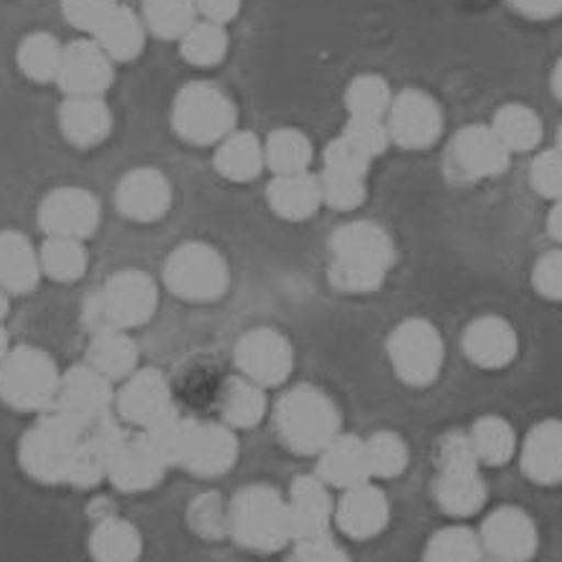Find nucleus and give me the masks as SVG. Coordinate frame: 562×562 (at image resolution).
Returning <instances> with one entry per match:
<instances>
[{"label": "nucleus", "mask_w": 562, "mask_h": 562, "mask_svg": "<svg viewBox=\"0 0 562 562\" xmlns=\"http://www.w3.org/2000/svg\"><path fill=\"white\" fill-rule=\"evenodd\" d=\"M41 271L52 277L54 281H77L87 274L89 254L81 241L71 238H48L38 251Z\"/></svg>", "instance_id": "ea45409f"}, {"label": "nucleus", "mask_w": 562, "mask_h": 562, "mask_svg": "<svg viewBox=\"0 0 562 562\" xmlns=\"http://www.w3.org/2000/svg\"><path fill=\"white\" fill-rule=\"evenodd\" d=\"M157 310V286L145 271H120L106 279L104 289L92 296L87 307V322L94 333L106 329H125L139 327Z\"/></svg>", "instance_id": "423d86ee"}, {"label": "nucleus", "mask_w": 562, "mask_h": 562, "mask_svg": "<svg viewBox=\"0 0 562 562\" xmlns=\"http://www.w3.org/2000/svg\"><path fill=\"white\" fill-rule=\"evenodd\" d=\"M195 0H143V19L155 36L183 38L195 23Z\"/></svg>", "instance_id": "37998d69"}, {"label": "nucleus", "mask_w": 562, "mask_h": 562, "mask_svg": "<svg viewBox=\"0 0 562 562\" xmlns=\"http://www.w3.org/2000/svg\"><path fill=\"white\" fill-rule=\"evenodd\" d=\"M385 117L387 135L406 150L434 147L443 132L441 106L431 94L420 92V89H406V92L393 97Z\"/></svg>", "instance_id": "ddd939ff"}, {"label": "nucleus", "mask_w": 562, "mask_h": 562, "mask_svg": "<svg viewBox=\"0 0 562 562\" xmlns=\"http://www.w3.org/2000/svg\"><path fill=\"white\" fill-rule=\"evenodd\" d=\"M114 8H117V0H61L64 19L74 29L87 33H97L99 26L114 13Z\"/></svg>", "instance_id": "09e8293b"}, {"label": "nucleus", "mask_w": 562, "mask_h": 562, "mask_svg": "<svg viewBox=\"0 0 562 562\" xmlns=\"http://www.w3.org/2000/svg\"><path fill=\"white\" fill-rule=\"evenodd\" d=\"M41 279V259L19 231H0V286L11 294H29Z\"/></svg>", "instance_id": "cd10ccee"}, {"label": "nucleus", "mask_w": 562, "mask_h": 562, "mask_svg": "<svg viewBox=\"0 0 562 562\" xmlns=\"http://www.w3.org/2000/svg\"><path fill=\"white\" fill-rule=\"evenodd\" d=\"M530 183L542 198L560 201L562 198V153L558 147L540 153L532 160Z\"/></svg>", "instance_id": "de8ad7c7"}, {"label": "nucleus", "mask_w": 562, "mask_h": 562, "mask_svg": "<svg viewBox=\"0 0 562 562\" xmlns=\"http://www.w3.org/2000/svg\"><path fill=\"white\" fill-rule=\"evenodd\" d=\"M59 383L54 360L38 347H15L0 360V401L15 411H46Z\"/></svg>", "instance_id": "0eeeda50"}, {"label": "nucleus", "mask_w": 562, "mask_h": 562, "mask_svg": "<svg viewBox=\"0 0 562 562\" xmlns=\"http://www.w3.org/2000/svg\"><path fill=\"white\" fill-rule=\"evenodd\" d=\"M482 562H499V560H482Z\"/></svg>", "instance_id": "052dcab7"}, {"label": "nucleus", "mask_w": 562, "mask_h": 562, "mask_svg": "<svg viewBox=\"0 0 562 562\" xmlns=\"http://www.w3.org/2000/svg\"><path fill=\"white\" fill-rule=\"evenodd\" d=\"M8 352H11V347H8V333L0 327V360H3Z\"/></svg>", "instance_id": "4d7b16f0"}, {"label": "nucleus", "mask_w": 562, "mask_h": 562, "mask_svg": "<svg viewBox=\"0 0 562 562\" xmlns=\"http://www.w3.org/2000/svg\"><path fill=\"white\" fill-rule=\"evenodd\" d=\"M165 286L186 302H213L226 294L228 267L226 259L203 241H190L178 246L170 254L162 271Z\"/></svg>", "instance_id": "1a4fd4ad"}, {"label": "nucleus", "mask_w": 562, "mask_h": 562, "mask_svg": "<svg viewBox=\"0 0 562 562\" xmlns=\"http://www.w3.org/2000/svg\"><path fill=\"white\" fill-rule=\"evenodd\" d=\"M117 411L120 418L127 424L150 431V428L165 424V420L178 416L172 408V393L170 383L160 370L145 368L135 370L122 385L117 395Z\"/></svg>", "instance_id": "dca6fc26"}, {"label": "nucleus", "mask_w": 562, "mask_h": 562, "mask_svg": "<svg viewBox=\"0 0 562 562\" xmlns=\"http://www.w3.org/2000/svg\"><path fill=\"white\" fill-rule=\"evenodd\" d=\"M64 48L52 33H31L19 48V66L31 81L46 85L59 79Z\"/></svg>", "instance_id": "58836bf2"}, {"label": "nucleus", "mask_w": 562, "mask_h": 562, "mask_svg": "<svg viewBox=\"0 0 562 562\" xmlns=\"http://www.w3.org/2000/svg\"><path fill=\"white\" fill-rule=\"evenodd\" d=\"M102 209H99L97 198L85 188H56L44 198L38 209V223L46 231L48 238H81L92 236Z\"/></svg>", "instance_id": "f3484780"}, {"label": "nucleus", "mask_w": 562, "mask_h": 562, "mask_svg": "<svg viewBox=\"0 0 562 562\" xmlns=\"http://www.w3.org/2000/svg\"><path fill=\"white\" fill-rule=\"evenodd\" d=\"M168 464L155 451L150 438L145 434L130 436L122 431L117 441L106 453V479L117 486L120 492H145L160 484Z\"/></svg>", "instance_id": "2eb2a0df"}, {"label": "nucleus", "mask_w": 562, "mask_h": 562, "mask_svg": "<svg viewBox=\"0 0 562 562\" xmlns=\"http://www.w3.org/2000/svg\"><path fill=\"white\" fill-rule=\"evenodd\" d=\"M274 420L281 443L304 457H319L327 443L340 436V411L314 385L292 387L277 403Z\"/></svg>", "instance_id": "7ed1b4c3"}, {"label": "nucleus", "mask_w": 562, "mask_h": 562, "mask_svg": "<svg viewBox=\"0 0 562 562\" xmlns=\"http://www.w3.org/2000/svg\"><path fill=\"white\" fill-rule=\"evenodd\" d=\"M263 162H267V157H263L259 137L251 135V132L236 130L221 139L216 157H213L216 170L231 183H249L259 176Z\"/></svg>", "instance_id": "c756f323"}, {"label": "nucleus", "mask_w": 562, "mask_h": 562, "mask_svg": "<svg viewBox=\"0 0 562 562\" xmlns=\"http://www.w3.org/2000/svg\"><path fill=\"white\" fill-rule=\"evenodd\" d=\"M461 347L476 368L502 370L517 358L519 340L515 327L507 319L497 317V314H484L467 327Z\"/></svg>", "instance_id": "4be33fe9"}, {"label": "nucleus", "mask_w": 562, "mask_h": 562, "mask_svg": "<svg viewBox=\"0 0 562 562\" xmlns=\"http://www.w3.org/2000/svg\"><path fill=\"white\" fill-rule=\"evenodd\" d=\"M234 358L241 375L261 387L284 383L294 368L292 345L271 327H256L238 337Z\"/></svg>", "instance_id": "4468645a"}, {"label": "nucleus", "mask_w": 562, "mask_h": 562, "mask_svg": "<svg viewBox=\"0 0 562 562\" xmlns=\"http://www.w3.org/2000/svg\"><path fill=\"white\" fill-rule=\"evenodd\" d=\"M112 59L97 41H74L64 48L59 85L69 97H102L112 85Z\"/></svg>", "instance_id": "aec40b11"}, {"label": "nucleus", "mask_w": 562, "mask_h": 562, "mask_svg": "<svg viewBox=\"0 0 562 562\" xmlns=\"http://www.w3.org/2000/svg\"><path fill=\"white\" fill-rule=\"evenodd\" d=\"M89 552L97 562H137L143 555V537L127 519L104 517L89 537Z\"/></svg>", "instance_id": "473e14b6"}, {"label": "nucleus", "mask_w": 562, "mask_h": 562, "mask_svg": "<svg viewBox=\"0 0 562 562\" xmlns=\"http://www.w3.org/2000/svg\"><path fill=\"white\" fill-rule=\"evenodd\" d=\"M482 537L469 527H443L426 544L424 562H482Z\"/></svg>", "instance_id": "a19ab883"}, {"label": "nucleus", "mask_w": 562, "mask_h": 562, "mask_svg": "<svg viewBox=\"0 0 562 562\" xmlns=\"http://www.w3.org/2000/svg\"><path fill=\"white\" fill-rule=\"evenodd\" d=\"M370 162H373V157L358 150L345 137L333 139L325 150V168L319 176L322 203L335 211L360 209L368 193L366 178Z\"/></svg>", "instance_id": "f8f14e48"}, {"label": "nucleus", "mask_w": 562, "mask_h": 562, "mask_svg": "<svg viewBox=\"0 0 562 562\" xmlns=\"http://www.w3.org/2000/svg\"><path fill=\"white\" fill-rule=\"evenodd\" d=\"M172 127L190 145H213L236 127V104L209 81L183 87L172 104Z\"/></svg>", "instance_id": "6e6552de"}, {"label": "nucleus", "mask_w": 562, "mask_h": 562, "mask_svg": "<svg viewBox=\"0 0 562 562\" xmlns=\"http://www.w3.org/2000/svg\"><path fill=\"white\" fill-rule=\"evenodd\" d=\"M552 92H555V97L562 102V56L555 64V69H552Z\"/></svg>", "instance_id": "6e6d98bb"}, {"label": "nucleus", "mask_w": 562, "mask_h": 562, "mask_svg": "<svg viewBox=\"0 0 562 562\" xmlns=\"http://www.w3.org/2000/svg\"><path fill=\"white\" fill-rule=\"evenodd\" d=\"M347 143H352L358 150L366 153L368 157L383 155L387 150V143H391V135H387V127L383 120H366V117H350L347 127L342 132Z\"/></svg>", "instance_id": "49530a36"}, {"label": "nucleus", "mask_w": 562, "mask_h": 562, "mask_svg": "<svg viewBox=\"0 0 562 562\" xmlns=\"http://www.w3.org/2000/svg\"><path fill=\"white\" fill-rule=\"evenodd\" d=\"M391 504L383 490L373 484H360L345 490L342 499L335 504V525L352 540H370L387 527Z\"/></svg>", "instance_id": "5701e85b"}, {"label": "nucleus", "mask_w": 562, "mask_h": 562, "mask_svg": "<svg viewBox=\"0 0 562 562\" xmlns=\"http://www.w3.org/2000/svg\"><path fill=\"white\" fill-rule=\"evenodd\" d=\"M558 150L562 153V125H560V130H558Z\"/></svg>", "instance_id": "bf43d9fd"}, {"label": "nucleus", "mask_w": 562, "mask_h": 562, "mask_svg": "<svg viewBox=\"0 0 562 562\" xmlns=\"http://www.w3.org/2000/svg\"><path fill=\"white\" fill-rule=\"evenodd\" d=\"M509 5L532 21H550L562 13V0H509Z\"/></svg>", "instance_id": "864d4df0"}, {"label": "nucleus", "mask_w": 562, "mask_h": 562, "mask_svg": "<svg viewBox=\"0 0 562 562\" xmlns=\"http://www.w3.org/2000/svg\"><path fill=\"white\" fill-rule=\"evenodd\" d=\"M228 532L246 550L277 552L294 540L289 504L269 484H251L228 504Z\"/></svg>", "instance_id": "20e7f679"}, {"label": "nucleus", "mask_w": 562, "mask_h": 562, "mask_svg": "<svg viewBox=\"0 0 562 562\" xmlns=\"http://www.w3.org/2000/svg\"><path fill=\"white\" fill-rule=\"evenodd\" d=\"M471 449H474L479 464L486 467H502L515 457L517 451V436L509 420L499 416H484L479 418L474 428L469 431Z\"/></svg>", "instance_id": "c9c22d12"}, {"label": "nucleus", "mask_w": 562, "mask_h": 562, "mask_svg": "<svg viewBox=\"0 0 562 562\" xmlns=\"http://www.w3.org/2000/svg\"><path fill=\"white\" fill-rule=\"evenodd\" d=\"M112 380L97 373L92 366L71 368L61 378L56 401L46 411L77 431H92L94 426L110 418Z\"/></svg>", "instance_id": "9b49d317"}, {"label": "nucleus", "mask_w": 562, "mask_h": 562, "mask_svg": "<svg viewBox=\"0 0 562 562\" xmlns=\"http://www.w3.org/2000/svg\"><path fill=\"white\" fill-rule=\"evenodd\" d=\"M286 562H350V555L333 540V535L314 537V540H296Z\"/></svg>", "instance_id": "3c124183"}, {"label": "nucleus", "mask_w": 562, "mask_h": 562, "mask_svg": "<svg viewBox=\"0 0 562 562\" xmlns=\"http://www.w3.org/2000/svg\"><path fill=\"white\" fill-rule=\"evenodd\" d=\"M195 8L205 21L226 26V23L234 21L236 13L241 11V0H195Z\"/></svg>", "instance_id": "603ef678"}, {"label": "nucleus", "mask_w": 562, "mask_h": 562, "mask_svg": "<svg viewBox=\"0 0 562 562\" xmlns=\"http://www.w3.org/2000/svg\"><path fill=\"white\" fill-rule=\"evenodd\" d=\"M168 467H183L195 476H221L238 457L236 436L231 426L198 424L172 416L165 424L143 431Z\"/></svg>", "instance_id": "f257e3e1"}, {"label": "nucleus", "mask_w": 562, "mask_h": 562, "mask_svg": "<svg viewBox=\"0 0 562 562\" xmlns=\"http://www.w3.org/2000/svg\"><path fill=\"white\" fill-rule=\"evenodd\" d=\"M188 522L205 540H221L223 535H228L231 509L218 494H201L190 504Z\"/></svg>", "instance_id": "a18cd8bd"}, {"label": "nucleus", "mask_w": 562, "mask_h": 562, "mask_svg": "<svg viewBox=\"0 0 562 562\" xmlns=\"http://www.w3.org/2000/svg\"><path fill=\"white\" fill-rule=\"evenodd\" d=\"M393 94L391 87L378 74H360L350 81L345 92V106L350 117H366V120H383L387 110H391Z\"/></svg>", "instance_id": "79ce46f5"}, {"label": "nucleus", "mask_w": 562, "mask_h": 562, "mask_svg": "<svg viewBox=\"0 0 562 562\" xmlns=\"http://www.w3.org/2000/svg\"><path fill=\"white\" fill-rule=\"evenodd\" d=\"M221 413L231 428H254L267 413V393L249 378H228L221 391Z\"/></svg>", "instance_id": "72a5a7b5"}, {"label": "nucleus", "mask_w": 562, "mask_h": 562, "mask_svg": "<svg viewBox=\"0 0 562 562\" xmlns=\"http://www.w3.org/2000/svg\"><path fill=\"white\" fill-rule=\"evenodd\" d=\"M267 201L279 218L307 221L322 205L319 178L310 176V172L277 176L267 190Z\"/></svg>", "instance_id": "c85d7f7f"}, {"label": "nucleus", "mask_w": 562, "mask_h": 562, "mask_svg": "<svg viewBox=\"0 0 562 562\" xmlns=\"http://www.w3.org/2000/svg\"><path fill=\"white\" fill-rule=\"evenodd\" d=\"M395 263V246L383 226L373 221H355L333 236L329 281L347 294H370L383 286Z\"/></svg>", "instance_id": "f03ea898"}, {"label": "nucleus", "mask_w": 562, "mask_h": 562, "mask_svg": "<svg viewBox=\"0 0 562 562\" xmlns=\"http://www.w3.org/2000/svg\"><path fill=\"white\" fill-rule=\"evenodd\" d=\"M535 292L550 302H562V251H548L532 269Z\"/></svg>", "instance_id": "8fccbe9b"}, {"label": "nucleus", "mask_w": 562, "mask_h": 562, "mask_svg": "<svg viewBox=\"0 0 562 562\" xmlns=\"http://www.w3.org/2000/svg\"><path fill=\"white\" fill-rule=\"evenodd\" d=\"M312 155V143L300 130H274L267 137V145H263V157H267V165L277 176L307 172Z\"/></svg>", "instance_id": "e433bc0d"}, {"label": "nucleus", "mask_w": 562, "mask_h": 562, "mask_svg": "<svg viewBox=\"0 0 562 562\" xmlns=\"http://www.w3.org/2000/svg\"><path fill=\"white\" fill-rule=\"evenodd\" d=\"M317 476L337 490H352V486L370 482V469L366 457V441L352 434H340L327 443L319 453Z\"/></svg>", "instance_id": "393cba45"}, {"label": "nucleus", "mask_w": 562, "mask_h": 562, "mask_svg": "<svg viewBox=\"0 0 562 562\" xmlns=\"http://www.w3.org/2000/svg\"><path fill=\"white\" fill-rule=\"evenodd\" d=\"M64 137L77 147H94L112 132V112L102 97H69L59 110Z\"/></svg>", "instance_id": "a878e982"}, {"label": "nucleus", "mask_w": 562, "mask_h": 562, "mask_svg": "<svg viewBox=\"0 0 562 562\" xmlns=\"http://www.w3.org/2000/svg\"><path fill=\"white\" fill-rule=\"evenodd\" d=\"M97 44L112 61H132L145 48V26L132 8L117 5L94 33Z\"/></svg>", "instance_id": "7c9ffc66"}, {"label": "nucleus", "mask_w": 562, "mask_h": 562, "mask_svg": "<svg viewBox=\"0 0 562 562\" xmlns=\"http://www.w3.org/2000/svg\"><path fill=\"white\" fill-rule=\"evenodd\" d=\"M548 228H550V236L562 244V198L560 201H555V205H552V211L548 216Z\"/></svg>", "instance_id": "5fc2aeb1"}, {"label": "nucleus", "mask_w": 562, "mask_h": 562, "mask_svg": "<svg viewBox=\"0 0 562 562\" xmlns=\"http://www.w3.org/2000/svg\"><path fill=\"white\" fill-rule=\"evenodd\" d=\"M5 314H8V296H5V289L0 286V322H3Z\"/></svg>", "instance_id": "13d9d810"}, {"label": "nucleus", "mask_w": 562, "mask_h": 562, "mask_svg": "<svg viewBox=\"0 0 562 562\" xmlns=\"http://www.w3.org/2000/svg\"><path fill=\"white\" fill-rule=\"evenodd\" d=\"M479 537L492 560L499 562H530L540 544L532 517L517 507L494 509L484 519Z\"/></svg>", "instance_id": "a211bd4d"}, {"label": "nucleus", "mask_w": 562, "mask_h": 562, "mask_svg": "<svg viewBox=\"0 0 562 562\" xmlns=\"http://www.w3.org/2000/svg\"><path fill=\"white\" fill-rule=\"evenodd\" d=\"M180 52L183 59L201 69L218 66L228 54V33L221 23L213 21H195L180 38Z\"/></svg>", "instance_id": "4c0bfd02"}, {"label": "nucleus", "mask_w": 562, "mask_h": 562, "mask_svg": "<svg viewBox=\"0 0 562 562\" xmlns=\"http://www.w3.org/2000/svg\"><path fill=\"white\" fill-rule=\"evenodd\" d=\"M114 201H117V209L125 218L153 223L170 211L172 188L160 170L139 168L120 180Z\"/></svg>", "instance_id": "412c9836"}, {"label": "nucleus", "mask_w": 562, "mask_h": 562, "mask_svg": "<svg viewBox=\"0 0 562 562\" xmlns=\"http://www.w3.org/2000/svg\"><path fill=\"white\" fill-rule=\"evenodd\" d=\"M286 504L294 540H314V537L329 535V525L335 522V504L319 476L294 479Z\"/></svg>", "instance_id": "b1692460"}, {"label": "nucleus", "mask_w": 562, "mask_h": 562, "mask_svg": "<svg viewBox=\"0 0 562 562\" xmlns=\"http://www.w3.org/2000/svg\"><path fill=\"white\" fill-rule=\"evenodd\" d=\"M522 471L537 484L562 482V420H540L527 434Z\"/></svg>", "instance_id": "bb28decb"}, {"label": "nucleus", "mask_w": 562, "mask_h": 562, "mask_svg": "<svg viewBox=\"0 0 562 562\" xmlns=\"http://www.w3.org/2000/svg\"><path fill=\"white\" fill-rule=\"evenodd\" d=\"M492 130L497 132V137L509 153L535 150L542 139V122L527 104H504L494 114Z\"/></svg>", "instance_id": "f704fd0d"}, {"label": "nucleus", "mask_w": 562, "mask_h": 562, "mask_svg": "<svg viewBox=\"0 0 562 562\" xmlns=\"http://www.w3.org/2000/svg\"><path fill=\"white\" fill-rule=\"evenodd\" d=\"M387 358L403 383L426 387L443 368V340L428 319H403L387 337Z\"/></svg>", "instance_id": "9d476101"}, {"label": "nucleus", "mask_w": 562, "mask_h": 562, "mask_svg": "<svg viewBox=\"0 0 562 562\" xmlns=\"http://www.w3.org/2000/svg\"><path fill=\"white\" fill-rule=\"evenodd\" d=\"M87 360L106 380H125L137 370L139 350L122 329H106V333L94 335Z\"/></svg>", "instance_id": "2f4dec72"}, {"label": "nucleus", "mask_w": 562, "mask_h": 562, "mask_svg": "<svg viewBox=\"0 0 562 562\" xmlns=\"http://www.w3.org/2000/svg\"><path fill=\"white\" fill-rule=\"evenodd\" d=\"M436 502L446 515L471 517L484 507L486 484L479 474V459L471 449L469 434L451 431L438 441L436 449Z\"/></svg>", "instance_id": "39448f33"}, {"label": "nucleus", "mask_w": 562, "mask_h": 562, "mask_svg": "<svg viewBox=\"0 0 562 562\" xmlns=\"http://www.w3.org/2000/svg\"><path fill=\"white\" fill-rule=\"evenodd\" d=\"M370 479H393L408 467V446L398 434L378 431L366 441Z\"/></svg>", "instance_id": "c03bdc74"}, {"label": "nucleus", "mask_w": 562, "mask_h": 562, "mask_svg": "<svg viewBox=\"0 0 562 562\" xmlns=\"http://www.w3.org/2000/svg\"><path fill=\"white\" fill-rule=\"evenodd\" d=\"M509 150L497 132L484 125H469L451 139V165L471 180L497 178L509 168Z\"/></svg>", "instance_id": "6ab92c4d"}]
</instances>
